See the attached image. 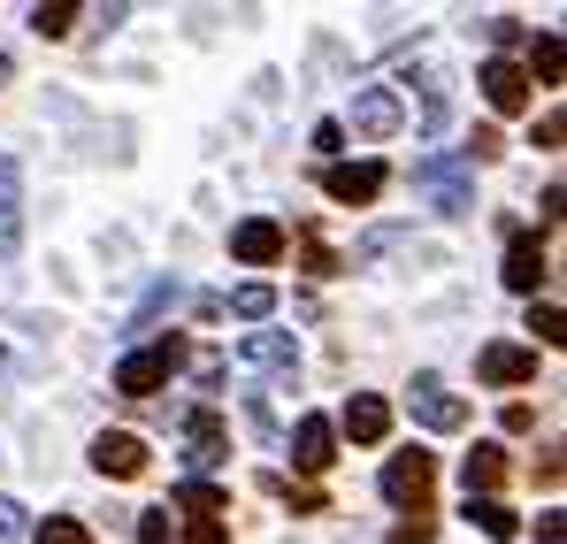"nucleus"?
Returning <instances> with one entry per match:
<instances>
[{
  "instance_id": "nucleus-1",
  "label": "nucleus",
  "mask_w": 567,
  "mask_h": 544,
  "mask_svg": "<svg viewBox=\"0 0 567 544\" xmlns=\"http://www.w3.org/2000/svg\"><path fill=\"white\" fill-rule=\"evenodd\" d=\"M414 192H422L437 215H475V170L461 154H422V162H414Z\"/></svg>"
},
{
  "instance_id": "nucleus-2",
  "label": "nucleus",
  "mask_w": 567,
  "mask_h": 544,
  "mask_svg": "<svg viewBox=\"0 0 567 544\" xmlns=\"http://www.w3.org/2000/svg\"><path fill=\"white\" fill-rule=\"evenodd\" d=\"M177 361H185V338L169 330V338H154L146 353H123V361H115V391H123V399H146V391H162V383L177 376Z\"/></svg>"
},
{
  "instance_id": "nucleus-3",
  "label": "nucleus",
  "mask_w": 567,
  "mask_h": 544,
  "mask_svg": "<svg viewBox=\"0 0 567 544\" xmlns=\"http://www.w3.org/2000/svg\"><path fill=\"white\" fill-rule=\"evenodd\" d=\"M430 475H437V460H430V453H391V460H383V499L414 514V506L430 499Z\"/></svg>"
},
{
  "instance_id": "nucleus-4",
  "label": "nucleus",
  "mask_w": 567,
  "mask_h": 544,
  "mask_svg": "<svg viewBox=\"0 0 567 544\" xmlns=\"http://www.w3.org/2000/svg\"><path fill=\"white\" fill-rule=\"evenodd\" d=\"M406 407H414L422 430H461V422H468V407H461V391H445V376H414Z\"/></svg>"
},
{
  "instance_id": "nucleus-5",
  "label": "nucleus",
  "mask_w": 567,
  "mask_h": 544,
  "mask_svg": "<svg viewBox=\"0 0 567 544\" xmlns=\"http://www.w3.org/2000/svg\"><path fill=\"white\" fill-rule=\"evenodd\" d=\"M475 85H483V100H491L498 115H522V107H529V70L506 62V54H491V62L475 70Z\"/></svg>"
},
{
  "instance_id": "nucleus-6",
  "label": "nucleus",
  "mask_w": 567,
  "mask_h": 544,
  "mask_svg": "<svg viewBox=\"0 0 567 544\" xmlns=\"http://www.w3.org/2000/svg\"><path fill=\"white\" fill-rule=\"evenodd\" d=\"M322 192H330L338 207H369L383 192V162H330V170H322Z\"/></svg>"
},
{
  "instance_id": "nucleus-7",
  "label": "nucleus",
  "mask_w": 567,
  "mask_h": 544,
  "mask_svg": "<svg viewBox=\"0 0 567 544\" xmlns=\"http://www.w3.org/2000/svg\"><path fill=\"white\" fill-rule=\"evenodd\" d=\"M399 123H406V107H399L391 85H361L353 92V131H361V138H391Z\"/></svg>"
},
{
  "instance_id": "nucleus-8",
  "label": "nucleus",
  "mask_w": 567,
  "mask_h": 544,
  "mask_svg": "<svg viewBox=\"0 0 567 544\" xmlns=\"http://www.w3.org/2000/svg\"><path fill=\"white\" fill-rule=\"evenodd\" d=\"M230 254L246 261V269H269L284 254V223H269V215H246L238 230H230Z\"/></svg>"
},
{
  "instance_id": "nucleus-9",
  "label": "nucleus",
  "mask_w": 567,
  "mask_h": 544,
  "mask_svg": "<svg viewBox=\"0 0 567 544\" xmlns=\"http://www.w3.org/2000/svg\"><path fill=\"white\" fill-rule=\"evenodd\" d=\"M338 460V430L322 422V414H299V430H291V468H307V475H322Z\"/></svg>"
},
{
  "instance_id": "nucleus-10",
  "label": "nucleus",
  "mask_w": 567,
  "mask_h": 544,
  "mask_svg": "<svg viewBox=\"0 0 567 544\" xmlns=\"http://www.w3.org/2000/svg\"><path fill=\"white\" fill-rule=\"evenodd\" d=\"M475 376H483V383H529V376H537V353H529V346H483V353H475Z\"/></svg>"
},
{
  "instance_id": "nucleus-11",
  "label": "nucleus",
  "mask_w": 567,
  "mask_h": 544,
  "mask_svg": "<svg viewBox=\"0 0 567 544\" xmlns=\"http://www.w3.org/2000/svg\"><path fill=\"white\" fill-rule=\"evenodd\" d=\"M93 468L100 475H138V468H146V445H138L131 430H100L93 438Z\"/></svg>"
},
{
  "instance_id": "nucleus-12",
  "label": "nucleus",
  "mask_w": 567,
  "mask_h": 544,
  "mask_svg": "<svg viewBox=\"0 0 567 544\" xmlns=\"http://www.w3.org/2000/svg\"><path fill=\"white\" fill-rule=\"evenodd\" d=\"M383 430H391V407H383L377 391H353L346 399V438L353 445H383Z\"/></svg>"
},
{
  "instance_id": "nucleus-13",
  "label": "nucleus",
  "mask_w": 567,
  "mask_h": 544,
  "mask_svg": "<svg viewBox=\"0 0 567 544\" xmlns=\"http://www.w3.org/2000/svg\"><path fill=\"white\" fill-rule=\"evenodd\" d=\"M185 438H192L185 468H215V460H223V414H215V407H192V414H185Z\"/></svg>"
},
{
  "instance_id": "nucleus-14",
  "label": "nucleus",
  "mask_w": 567,
  "mask_h": 544,
  "mask_svg": "<svg viewBox=\"0 0 567 544\" xmlns=\"http://www.w3.org/2000/svg\"><path fill=\"white\" fill-rule=\"evenodd\" d=\"M16 207H23V170H16V162H0V254H16V246H23Z\"/></svg>"
},
{
  "instance_id": "nucleus-15",
  "label": "nucleus",
  "mask_w": 567,
  "mask_h": 544,
  "mask_svg": "<svg viewBox=\"0 0 567 544\" xmlns=\"http://www.w3.org/2000/svg\"><path fill=\"white\" fill-rule=\"evenodd\" d=\"M238 361H254V368H284V376H291V368H299V346H291L284 330H254V338L238 346Z\"/></svg>"
},
{
  "instance_id": "nucleus-16",
  "label": "nucleus",
  "mask_w": 567,
  "mask_h": 544,
  "mask_svg": "<svg viewBox=\"0 0 567 544\" xmlns=\"http://www.w3.org/2000/svg\"><path fill=\"white\" fill-rule=\"evenodd\" d=\"M498 475H506V453H498V445H475V453L461 460V483H468V499H491V491H498Z\"/></svg>"
},
{
  "instance_id": "nucleus-17",
  "label": "nucleus",
  "mask_w": 567,
  "mask_h": 544,
  "mask_svg": "<svg viewBox=\"0 0 567 544\" xmlns=\"http://www.w3.org/2000/svg\"><path fill=\"white\" fill-rule=\"evenodd\" d=\"M506 284H514V291H537V284H545V246H537V238H514V246H506Z\"/></svg>"
},
{
  "instance_id": "nucleus-18",
  "label": "nucleus",
  "mask_w": 567,
  "mask_h": 544,
  "mask_svg": "<svg viewBox=\"0 0 567 544\" xmlns=\"http://www.w3.org/2000/svg\"><path fill=\"white\" fill-rule=\"evenodd\" d=\"M445 123H453V78L430 70L422 78V131H445Z\"/></svg>"
},
{
  "instance_id": "nucleus-19",
  "label": "nucleus",
  "mask_w": 567,
  "mask_h": 544,
  "mask_svg": "<svg viewBox=\"0 0 567 544\" xmlns=\"http://www.w3.org/2000/svg\"><path fill=\"white\" fill-rule=\"evenodd\" d=\"M468 522L475 530H483V537H514V506H498V499H468Z\"/></svg>"
},
{
  "instance_id": "nucleus-20",
  "label": "nucleus",
  "mask_w": 567,
  "mask_h": 544,
  "mask_svg": "<svg viewBox=\"0 0 567 544\" xmlns=\"http://www.w3.org/2000/svg\"><path fill=\"white\" fill-rule=\"evenodd\" d=\"M269 307H277V291H269V284H238V291H230V315H246V322H261Z\"/></svg>"
},
{
  "instance_id": "nucleus-21",
  "label": "nucleus",
  "mask_w": 567,
  "mask_h": 544,
  "mask_svg": "<svg viewBox=\"0 0 567 544\" xmlns=\"http://www.w3.org/2000/svg\"><path fill=\"white\" fill-rule=\"evenodd\" d=\"M31 31L39 39H70L78 31V8H31Z\"/></svg>"
},
{
  "instance_id": "nucleus-22",
  "label": "nucleus",
  "mask_w": 567,
  "mask_h": 544,
  "mask_svg": "<svg viewBox=\"0 0 567 544\" xmlns=\"http://www.w3.org/2000/svg\"><path fill=\"white\" fill-rule=\"evenodd\" d=\"M529 70H537L545 85H560V39H553V31H545V39L529 47Z\"/></svg>"
},
{
  "instance_id": "nucleus-23",
  "label": "nucleus",
  "mask_w": 567,
  "mask_h": 544,
  "mask_svg": "<svg viewBox=\"0 0 567 544\" xmlns=\"http://www.w3.org/2000/svg\"><path fill=\"white\" fill-rule=\"evenodd\" d=\"M399 544H437V522H430V506L399 514Z\"/></svg>"
},
{
  "instance_id": "nucleus-24",
  "label": "nucleus",
  "mask_w": 567,
  "mask_h": 544,
  "mask_svg": "<svg viewBox=\"0 0 567 544\" xmlns=\"http://www.w3.org/2000/svg\"><path fill=\"white\" fill-rule=\"evenodd\" d=\"M31 537H39V544H93V537H85V522H70V514H54V522L31 530Z\"/></svg>"
},
{
  "instance_id": "nucleus-25",
  "label": "nucleus",
  "mask_w": 567,
  "mask_h": 544,
  "mask_svg": "<svg viewBox=\"0 0 567 544\" xmlns=\"http://www.w3.org/2000/svg\"><path fill=\"white\" fill-rule=\"evenodd\" d=\"M529 330H537L545 346H560V338H567V330H560V307H553V299H537V307H529Z\"/></svg>"
},
{
  "instance_id": "nucleus-26",
  "label": "nucleus",
  "mask_w": 567,
  "mask_h": 544,
  "mask_svg": "<svg viewBox=\"0 0 567 544\" xmlns=\"http://www.w3.org/2000/svg\"><path fill=\"white\" fill-rule=\"evenodd\" d=\"M31 537V522H23V506L16 499H0V544H23Z\"/></svg>"
},
{
  "instance_id": "nucleus-27",
  "label": "nucleus",
  "mask_w": 567,
  "mask_h": 544,
  "mask_svg": "<svg viewBox=\"0 0 567 544\" xmlns=\"http://www.w3.org/2000/svg\"><path fill=\"white\" fill-rule=\"evenodd\" d=\"M483 39L506 54V47H522V23H514V16H491V23H483Z\"/></svg>"
},
{
  "instance_id": "nucleus-28",
  "label": "nucleus",
  "mask_w": 567,
  "mask_h": 544,
  "mask_svg": "<svg viewBox=\"0 0 567 544\" xmlns=\"http://www.w3.org/2000/svg\"><path fill=\"white\" fill-rule=\"evenodd\" d=\"M307 276H338V254L322 238H307Z\"/></svg>"
},
{
  "instance_id": "nucleus-29",
  "label": "nucleus",
  "mask_w": 567,
  "mask_h": 544,
  "mask_svg": "<svg viewBox=\"0 0 567 544\" xmlns=\"http://www.w3.org/2000/svg\"><path fill=\"white\" fill-rule=\"evenodd\" d=\"M537 544H567V514L553 506V514H537Z\"/></svg>"
},
{
  "instance_id": "nucleus-30",
  "label": "nucleus",
  "mask_w": 567,
  "mask_h": 544,
  "mask_svg": "<svg viewBox=\"0 0 567 544\" xmlns=\"http://www.w3.org/2000/svg\"><path fill=\"white\" fill-rule=\"evenodd\" d=\"M138 544H169V514H138Z\"/></svg>"
},
{
  "instance_id": "nucleus-31",
  "label": "nucleus",
  "mask_w": 567,
  "mask_h": 544,
  "mask_svg": "<svg viewBox=\"0 0 567 544\" xmlns=\"http://www.w3.org/2000/svg\"><path fill=\"white\" fill-rule=\"evenodd\" d=\"M346 146V123H315V154H338Z\"/></svg>"
},
{
  "instance_id": "nucleus-32",
  "label": "nucleus",
  "mask_w": 567,
  "mask_h": 544,
  "mask_svg": "<svg viewBox=\"0 0 567 544\" xmlns=\"http://www.w3.org/2000/svg\"><path fill=\"white\" fill-rule=\"evenodd\" d=\"M185 544H223V522H192V537Z\"/></svg>"
},
{
  "instance_id": "nucleus-33",
  "label": "nucleus",
  "mask_w": 567,
  "mask_h": 544,
  "mask_svg": "<svg viewBox=\"0 0 567 544\" xmlns=\"http://www.w3.org/2000/svg\"><path fill=\"white\" fill-rule=\"evenodd\" d=\"M0 85H8V54H0Z\"/></svg>"
}]
</instances>
